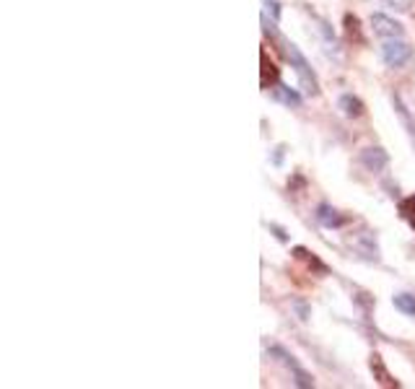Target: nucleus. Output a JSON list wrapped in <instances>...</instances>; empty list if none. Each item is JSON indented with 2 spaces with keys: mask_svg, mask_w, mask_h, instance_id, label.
Here are the masks:
<instances>
[{
  "mask_svg": "<svg viewBox=\"0 0 415 389\" xmlns=\"http://www.w3.org/2000/svg\"><path fill=\"white\" fill-rule=\"evenodd\" d=\"M262 24H265V34L267 36H272V42L278 44V50L283 52V58L291 63V68L296 71V76H299V83H301V88L307 91L309 96H317L319 94V81H317V76H314V71L309 68V63H307V58L301 55L299 52V47H296L294 42H286L283 36L275 31V21H267V16H262Z\"/></svg>",
  "mask_w": 415,
  "mask_h": 389,
  "instance_id": "obj_1",
  "label": "nucleus"
},
{
  "mask_svg": "<svg viewBox=\"0 0 415 389\" xmlns=\"http://www.w3.org/2000/svg\"><path fill=\"white\" fill-rule=\"evenodd\" d=\"M379 52H381V60L389 68H405L413 60V47L408 42H402V39H384Z\"/></svg>",
  "mask_w": 415,
  "mask_h": 389,
  "instance_id": "obj_2",
  "label": "nucleus"
},
{
  "mask_svg": "<svg viewBox=\"0 0 415 389\" xmlns=\"http://www.w3.org/2000/svg\"><path fill=\"white\" fill-rule=\"evenodd\" d=\"M267 356H272L275 361H280V363H283L286 368H291V374L296 376V384H299V387H304V389L314 387V379H312V376H309L307 371H304V368H301L299 363H296V358H294L291 353H288L286 348L272 346L270 351H267Z\"/></svg>",
  "mask_w": 415,
  "mask_h": 389,
  "instance_id": "obj_3",
  "label": "nucleus"
},
{
  "mask_svg": "<svg viewBox=\"0 0 415 389\" xmlns=\"http://www.w3.org/2000/svg\"><path fill=\"white\" fill-rule=\"evenodd\" d=\"M372 29L376 36H384V39H402L405 29H402L400 21H394L384 14H374L372 16Z\"/></svg>",
  "mask_w": 415,
  "mask_h": 389,
  "instance_id": "obj_4",
  "label": "nucleus"
},
{
  "mask_svg": "<svg viewBox=\"0 0 415 389\" xmlns=\"http://www.w3.org/2000/svg\"><path fill=\"white\" fill-rule=\"evenodd\" d=\"M361 164H364L369 172L379 174V172H384L386 164H389V156H386L384 148L372 145V148H364V151H361Z\"/></svg>",
  "mask_w": 415,
  "mask_h": 389,
  "instance_id": "obj_5",
  "label": "nucleus"
},
{
  "mask_svg": "<svg viewBox=\"0 0 415 389\" xmlns=\"http://www.w3.org/2000/svg\"><path fill=\"white\" fill-rule=\"evenodd\" d=\"M260 63H262V73H260V83H262V88H265V91H270V88L278 86L280 71L275 68V63H272V60L267 58V52H265V50L260 52Z\"/></svg>",
  "mask_w": 415,
  "mask_h": 389,
  "instance_id": "obj_6",
  "label": "nucleus"
},
{
  "mask_svg": "<svg viewBox=\"0 0 415 389\" xmlns=\"http://www.w3.org/2000/svg\"><path fill=\"white\" fill-rule=\"evenodd\" d=\"M392 107H394V112H397V117H400L402 128H405V133H408V138H410V143H413V148H415V120L410 117L408 107H405V101H402L400 94H392Z\"/></svg>",
  "mask_w": 415,
  "mask_h": 389,
  "instance_id": "obj_7",
  "label": "nucleus"
},
{
  "mask_svg": "<svg viewBox=\"0 0 415 389\" xmlns=\"http://www.w3.org/2000/svg\"><path fill=\"white\" fill-rule=\"evenodd\" d=\"M343 29H345V36H348V42H353V44H366L364 29H361V19H358L356 14H345Z\"/></svg>",
  "mask_w": 415,
  "mask_h": 389,
  "instance_id": "obj_8",
  "label": "nucleus"
},
{
  "mask_svg": "<svg viewBox=\"0 0 415 389\" xmlns=\"http://www.w3.org/2000/svg\"><path fill=\"white\" fill-rule=\"evenodd\" d=\"M337 107L343 109V115L351 117V120H358V117H364V112H366L364 101L358 99V96H353V94H343V96H340Z\"/></svg>",
  "mask_w": 415,
  "mask_h": 389,
  "instance_id": "obj_9",
  "label": "nucleus"
},
{
  "mask_svg": "<svg viewBox=\"0 0 415 389\" xmlns=\"http://www.w3.org/2000/svg\"><path fill=\"white\" fill-rule=\"evenodd\" d=\"M369 366H372V374L374 379L381 384V387H397V382H394L392 376H389V371H386L384 361H381L379 353H372V361H369Z\"/></svg>",
  "mask_w": 415,
  "mask_h": 389,
  "instance_id": "obj_10",
  "label": "nucleus"
},
{
  "mask_svg": "<svg viewBox=\"0 0 415 389\" xmlns=\"http://www.w3.org/2000/svg\"><path fill=\"white\" fill-rule=\"evenodd\" d=\"M356 249L364 254L369 262H379V249H376V242H374L369 234H364L361 239H356Z\"/></svg>",
  "mask_w": 415,
  "mask_h": 389,
  "instance_id": "obj_11",
  "label": "nucleus"
},
{
  "mask_svg": "<svg viewBox=\"0 0 415 389\" xmlns=\"http://www.w3.org/2000/svg\"><path fill=\"white\" fill-rule=\"evenodd\" d=\"M294 257L296 259H301V262H307L309 267H312V270H314V273H327V265H324L322 259L319 257H314V254L309 252V249H304V247H296L294 249Z\"/></svg>",
  "mask_w": 415,
  "mask_h": 389,
  "instance_id": "obj_12",
  "label": "nucleus"
},
{
  "mask_svg": "<svg viewBox=\"0 0 415 389\" xmlns=\"http://www.w3.org/2000/svg\"><path fill=\"white\" fill-rule=\"evenodd\" d=\"M317 218H319V224H324L327 229H332V226H343V224H345V218H343V216H337V210H335V208H329V205H319V208H317Z\"/></svg>",
  "mask_w": 415,
  "mask_h": 389,
  "instance_id": "obj_13",
  "label": "nucleus"
},
{
  "mask_svg": "<svg viewBox=\"0 0 415 389\" xmlns=\"http://www.w3.org/2000/svg\"><path fill=\"white\" fill-rule=\"evenodd\" d=\"M272 96L280 101V104H286V107H301V96L296 94L294 88H288V86H275L272 88Z\"/></svg>",
  "mask_w": 415,
  "mask_h": 389,
  "instance_id": "obj_14",
  "label": "nucleus"
},
{
  "mask_svg": "<svg viewBox=\"0 0 415 389\" xmlns=\"http://www.w3.org/2000/svg\"><path fill=\"white\" fill-rule=\"evenodd\" d=\"M392 304H394V309L402 311L405 317H415V296H410V294H397L392 299Z\"/></svg>",
  "mask_w": 415,
  "mask_h": 389,
  "instance_id": "obj_15",
  "label": "nucleus"
},
{
  "mask_svg": "<svg viewBox=\"0 0 415 389\" xmlns=\"http://www.w3.org/2000/svg\"><path fill=\"white\" fill-rule=\"evenodd\" d=\"M400 213L410 224V229L415 231V194H410V197H405V200L400 202Z\"/></svg>",
  "mask_w": 415,
  "mask_h": 389,
  "instance_id": "obj_16",
  "label": "nucleus"
},
{
  "mask_svg": "<svg viewBox=\"0 0 415 389\" xmlns=\"http://www.w3.org/2000/svg\"><path fill=\"white\" fill-rule=\"evenodd\" d=\"M389 8H397V11H410V6H413V0H384Z\"/></svg>",
  "mask_w": 415,
  "mask_h": 389,
  "instance_id": "obj_17",
  "label": "nucleus"
},
{
  "mask_svg": "<svg viewBox=\"0 0 415 389\" xmlns=\"http://www.w3.org/2000/svg\"><path fill=\"white\" fill-rule=\"evenodd\" d=\"M265 8H267V14H272V21H278V19H280L278 0H265Z\"/></svg>",
  "mask_w": 415,
  "mask_h": 389,
  "instance_id": "obj_18",
  "label": "nucleus"
},
{
  "mask_svg": "<svg viewBox=\"0 0 415 389\" xmlns=\"http://www.w3.org/2000/svg\"><path fill=\"white\" fill-rule=\"evenodd\" d=\"M296 309H299V314H301V319H309V309L304 306L301 301H296Z\"/></svg>",
  "mask_w": 415,
  "mask_h": 389,
  "instance_id": "obj_19",
  "label": "nucleus"
}]
</instances>
